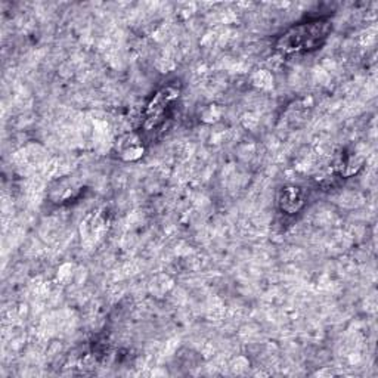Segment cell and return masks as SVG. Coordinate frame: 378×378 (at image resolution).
Returning <instances> with one entry per match:
<instances>
[{
	"mask_svg": "<svg viewBox=\"0 0 378 378\" xmlns=\"http://www.w3.org/2000/svg\"><path fill=\"white\" fill-rule=\"evenodd\" d=\"M331 31V21L325 18L300 22L279 36L275 48L285 55L314 52L324 46Z\"/></svg>",
	"mask_w": 378,
	"mask_h": 378,
	"instance_id": "6da1fadb",
	"label": "cell"
},
{
	"mask_svg": "<svg viewBox=\"0 0 378 378\" xmlns=\"http://www.w3.org/2000/svg\"><path fill=\"white\" fill-rule=\"evenodd\" d=\"M179 94L181 87L177 83H169L154 94L144 109V129L146 131L157 129L164 121L167 109L179 98Z\"/></svg>",
	"mask_w": 378,
	"mask_h": 378,
	"instance_id": "7a4b0ae2",
	"label": "cell"
},
{
	"mask_svg": "<svg viewBox=\"0 0 378 378\" xmlns=\"http://www.w3.org/2000/svg\"><path fill=\"white\" fill-rule=\"evenodd\" d=\"M278 206L285 214H297L304 207V192L294 185L284 186L278 194Z\"/></svg>",
	"mask_w": 378,
	"mask_h": 378,
	"instance_id": "3957f363",
	"label": "cell"
},
{
	"mask_svg": "<svg viewBox=\"0 0 378 378\" xmlns=\"http://www.w3.org/2000/svg\"><path fill=\"white\" fill-rule=\"evenodd\" d=\"M116 148H117L120 159L124 161H136L142 157L145 152L142 141L136 133H126V135H123L117 141Z\"/></svg>",
	"mask_w": 378,
	"mask_h": 378,
	"instance_id": "277c9868",
	"label": "cell"
},
{
	"mask_svg": "<svg viewBox=\"0 0 378 378\" xmlns=\"http://www.w3.org/2000/svg\"><path fill=\"white\" fill-rule=\"evenodd\" d=\"M364 166V159H359V157H350L347 159L344 163H343V167H342V174L344 177H350L353 174H357Z\"/></svg>",
	"mask_w": 378,
	"mask_h": 378,
	"instance_id": "5b68a950",
	"label": "cell"
}]
</instances>
